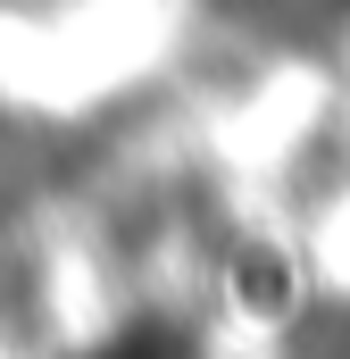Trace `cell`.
Listing matches in <instances>:
<instances>
[{
    "mask_svg": "<svg viewBox=\"0 0 350 359\" xmlns=\"http://www.w3.org/2000/svg\"><path fill=\"white\" fill-rule=\"evenodd\" d=\"M217 292H225V309H234L242 326H292L300 301H309V268H300L292 243L242 234V243L225 251V268H217Z\"/></svg>",
    "mask_w": 350,
    "mask_h": 359,
    "instance_id": "obj_1",
    "label": "cell"
}]
</instances>
